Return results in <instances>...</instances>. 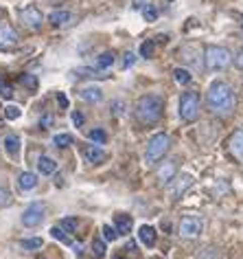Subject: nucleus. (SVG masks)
Here are the masks:
<instances>
[{
	"label": "nucleus",
	"instance_id": "nucleus-20",
	"mask_svg": "<svg viewBox=\"0 0 243 259\" xmlns=\"http://www.w3.org/2000/svg\"><path fill=\"white\" fill-rule=\"evenodd\" d=\"M37 169H40L42 176H50V174L57 171V163L50 156H40V160H37Z\"/></svg>",
	"mask_w": 243,
	"mask_h": 259
},
{
	"label": "nucleus",
	"instance_id": "nucleus-42",
	"mask_svg": "<svg viewBox=\"0 0 243 259\" xmlns=\"http://www.w3.org/2000/svg\"><path fill=\"white\" fill-rule=\"evenodd\" d=\"M234 64H236V68L239 70H243V49H241V53L234 57Z\"/></svg>",
	"mask_w": 243,
	"mask_h": 259
},
{
	"label": "nucleus",
	"instance_id": "nucleus-43",
	"mask_svg": "<svg viewBox=\"0 0 243 259\" xmlns=\"http://www.w3.org/2000/svg\"><path fill=\"white\" fill-rule=\"evenodd\" d=\"M241 27H243V16H241Z\"/></svg>",
	"mask_w": 243,
	"mask_h": 259
},
{
	"label": "nucleus",
	"instance_id": "nucleus-11",
	"mask_svg": "<svg viewBox=\"0 0 243 259\" xmlns=\"http://www.w3.org/2000/svg\"><path fill=\"white\" fill-rule=\"evenodd\" d=\"M228 152L236 163L243 165V130H236V132L230 137L228 141Z\"/></svg>",
	"mask_w": 243,
	"mask_h": 259
},
{
	"label": "nucleus",
	"instance_id": "nucleus-10",
	"mask_svg": "<svg viewBox=\"0 0 243 259\" xmlns=\"http://www.w3.org/2000/svg\"><path fill=\"white\" fill-rule=\"evenodd\" d=\"M18 42H20V35L16 33V29L9 24H0V51H14Z\"/></svg>",
	"mask_w": 243,
	"mask_h": 259
},
{
	"label": "nucleus",
	"instance_id": "nucleus-30",
	"mask_svg": "<svg viewBox=\"0 0 243 259\" xmlns=\"http://www.w3.org/2000/svg\"><path fill=\"white\" fill-rule=\"evenodd\" d=\"M20 114H22V110L18 106H7V108H5V119H7V121L20 119Z\"/></svg>",
	"mask_w": 243,
	"mask_h": 259
},
{
	"label": "nucleus",
	"instance_id": "nucleus-46",
	"mask_svg": "<svg viewBox=\"0 0 243 259\" xmlns=\"http://www.w3.org/2000/svg\"><path fill=\"white\" fill-rule=\"evenodd\" d=\"M40 259H44V257H40Z\"/></svg>",
	"mask_w": 243,
	"mask_h": 259
},
{
	"label": "nucleus",
	"instance_id": "nucleus-2",
	"mask_svg": "<svg viewBox=\"0 0 243 259\" xmlns=\"http://www.w3.org/2000/svg\"><path fill=\"white\" fill-rule=\"evenodd\" d=\"M164 114V101L160 95H143L136 101V110H134V116L143 127H151L162 119Z\"/></svg>",
	"mask_w": 243,
	"mask_h": 259
},
{
	"label": "nucleus",
	"instance_id": "nucleus-32",
	"mask_svg": "<svg viewBox=\"0 0 243 259\" xmlns=\"http://www.w3.org/2000/svg\"><path fill=\"white\" fill-rule=\"evenodd\" d=\"M77 224H79V222H77L75 218H64L62 222H59V226H62V229L66 231V233H75V231H77Z\"/></svg>",
	"mask_w": 243,
	"mask_h": 259
},
{
	"label": "nucleus",
	"instance_id": "nucleus-28",
	"mask_svg": "<svg viewBox=\"0 0 243 259\" xmlns=\"http://www.w3.org/2000/svg\"><path fill=\"white\" fill-rule=\"evenodd\" d=\"M92 255L97 257V259H101V257H105V242L101 237H97L92 242Z\"/></svg>",
	"mask_w": 243,
	"mask_h": 259
},
{
	"label": "nucleus",
	"instance_id": "nucleus-37",
	"mask_svg": "<svg viewBox=\"0 0 243 259\" xmlns=\"http://www.w3.org/2000/svg\"><path fill=\"white\" fill-rule=\"evenodd\" d=\"M134 62H136V55H134V53H125L123 55V68L134 66Z\"/></svg>",
	"mask_w": 243,
	"mask_h": 259
},
{
	"label": "nucleus",
	"instance_id": "nucleus-39",
	"mask_svg": "<svg viewBox=\"0 0 243 259\" xmlns=\"http://www.w3.org/2000/svg\"><path fill=\"white\" fill-rule=\"evenodd\" d=\"M84 114H81V112H73V123H75V125L77 127H81V125H84Z\"/></svg>",
	"mask_w": 243,
	"mask_h": 259
},
{
	"label": "nucleus",
	"instance_id": "nucleus-45",
	"mask_svg": "<svg viewBox=\"0 0 243 259\" xmlns=\"http://www.w3.org/2000/svg\"><path fill=\"white\" fill-rule=\"evenodd\" d=\"M116 259H125V257H116Z\"/></svg>",
	"mask_w": 243,
	"mask_h": 259
},
{
	"label": "nucleus",
	"instance_id": "nucleus-33",
	"mask_svg": "<svg viewBox=\"0 0 243 259\" xmlns=\"http://www.w3.org/2000/svg\"><path fill=\"white\" fill-rule=\"evenodd\" d=\"M116 237H118V231L114 229V226L105 224V226H103V239H105V242H114Z\"/></svg>",
	"mask_w": 243,
	"mask_h": 259
},
{
	"label": "nucleus",
	"instance_id": "nucleus-7",
	"mask_svg": "<svg viewBox=\"0 0 243 259\" xmlns=\"http://www.w3.org/2000/svg\"><path fill=\"white\" fill-rule=\"evenodd\" d=\"M44 218H46V204L44 202H33V204H29L27 209H24L22 224L27 226V229H35V226H40L44 222Z\"/></svg>",
	"mask_w": 243,
	"mask_h": 259
},
{
	"label": "nucleus",
	"instance_id": "nucleus-27",
	"mask_svg": "<svg viewBox=\"0 0 243 259\" xmlns=\"http://www.w3.org/2000/svg\"><path fill=\"white\" fill-rule=\"evenodd\" d=\"M20 83H22L24 88H29V90H37V77L31 75V73H24L20 77Z\"/></svg>",
	"mask_w": 243,
	"mask_h": 259
},
{
	"label": "nucleus",
	"instance_id": "nucleus-9",
	"mask_svg": "<svg viewBox=\"0 0 243 259\" xmlns=\"http://www.w3.org/2000/svg\"><path fill=\"white\" fill-rule=\"evenodd\" d=\"M193 183H195V178L191 176V174H180L177 178H173V180H171V187H169L171 200H180L184 193L193 187Z\"/></svg>",
	"mask_w": 243,
	"mask_h": 259
},
{
	"label": "nucleus",
	"instance_id": "nucleus-17",
	"mask_svg": "<svg viewBox=\"0 0 243 259\" xmlns=\"http://www.w3.org/2000/svg\"><path fill=\"white\" fill-rule=\"evenodd\" d=\"M37 174H33V171H22L20 174V178H18V185H20V189L22 191H31V189H35L37 187Z\"/></svg>",
	"mask_w": 243,
	"mask_h": 259
},
{
	"label": "nucleus",
	"instance_id": "nucleus-24",
	"mask_svg": "<svg viewBox=\"0 0 243 259\" xmlns=\"http://www.w3.org/2000/svg\"><path fill=\"white\" fill-rule=\"evenodd\" d=\"M88 137H90V141L92 143H97V145H105L107 143V134L103 132V130H90V134H88Z\"/></svg>",
	"mask_w": 243,
	"mask_h": 259
},
{
	"label": "nucleus",
	"instance_id": "nucleus-3",
	"mask_svg": "<svg viewBox=\"0 0 243 259\" xmlns=\"http://www.w3.org/2000/svg\"><path fill=\"white\" fill-rule=\"evenodd\" d=\"M169 150H171V137L169 134H164V132H160V134H156V137H151L149 143H147L145 160L149 165H156V163H160V160L167 156Z\"/></svg>",
	"mask_w": 243,
	"mask_h": 259
},
{
	"label": "nucleus",
	"instance_id": "nucleus-16",
	"mask_svg": "<svg viewBox=\"0 0 243 259\" xmlns=\"http://www.w3.org/2000/svg\"><path fill=\"white\" fill-rule=\"evenodd\" d=\"M79 97L88 103H99L101 99H103V90L97 88V86H86V88H81Z\"/></svg>",
	"mask_w": 243,
	"mask_h": 259
},
{
	"label": "nucleus",
	"instance_id": "nucleus-8",
	"mask_svg": "<svg viewBox=\"0 0 243 259\" xmlns=\"http://www.w3.org/2000/svg\"><path fill=\"white\" fill-rule=\"evenodd\" d=\"M20 22L29 31H40L42 24H44V16H42V11L37 9L35 5H29V7L20 9Z\"/></svg>",
	"mask_w": 243,
	"mask_h": 259
},
{
	"label": "nucleus",
	"instance_id": "nucleus-41",
	"mask_svg": "<svg viewBox=\"0 0 243 259\" xmlns=\"http://www.w3.org/2000/svg\"><path fill=\"white\" fill-rule=\"evenodd\" d=\"M40 125H42V127H50V125H53V116H50V114H46V116H42Z\"/></svg>",
	"mask_w": 243,
	"mask_h": 259
},
{
	"label": "nucleus",
	"instance_id": "nucleus-34",
	"mask_svg": "<svg viewBox=\"0 0 243 259\" xmlns=\"http://www.w3.org/2000/svg\"><path fill=\"white\" fill-rule=\"evenodd\" d=\"M75 75L77 77H107V75H101V73H97V70H92V68H79V70H75Z\"/></svg>",
	"mask_w": 243,
	"mask_h": 259
},
{
	"label": "nucleus",
	"instance_id": "nucleus-29",
	"mask_svg": "<svg viewBox=\"0 0 243 259\" xmlns=\"http://www.w3.org/2000/svg\"><path fill=\"white\" fill-rule=\"evenodd\" d=\"M42 237H29V239H22V248L27 250H35V248H42Z\"/></svg>",
	"mask_w": 243,
	"mask_h": 259
},
{
	"label": "nucleus",
	"instance_id": "nucleus-5",
	"mask_svg": "<svg viewBox=\"0 0 243 259\" xmlns=\"http://www.w3.org/2000/svg\"><path fill=\"white\" fill-rule=\"evenodd\" d=\"M180 116L182 121H195L200 116V93L195 90H189V93L180 95Z\"/></svg>",
	"mask_w": 243,
	"mask_h": 259
},
{
	"label": "nucleus",
	"instance_id": "nucleus-21",
	"mask_svg": "<svg viewBox=\"0 0 243 259\" xmlns=\"http://www.w3.org/2000/svg\"><path fill=\"white\" fill-rule=\"evenodd\" d=\"M114 60H116V57H114L112 51H105V53H101V55L97 57V68H99V70L110 68L112 64H114Z\"/></svg>",
	"mask_w": 243,
	"mask_h": 259
},
{
	"label": "nucleus",
	"instance_id": "nucleus-12",
	"mask_svg": "<svg viewBox=\"0 0 243 259\" xmlns=\"http://www.w3.org/2000/svg\"><path fill=\"white\" fill-rule=\"evenodd\" d=\"M84 156L88 163H92V165H101L103 160L107 158V154L103 147H99V145H86L84 147Z\"/></svg>",
	"mask_w": 243,
	"mask_h": 259
},
{
	"label": "nucleus",
	"instance_id": "nucleus-23",
	"mask_svg": "<svg viewBox=\"0 0 243 259\" xmlns=\"http://www.w3.org/2000/svg\"><path fill=\"white\" fill-rule=\"evenodd\" d=\"M50 235H53L55 239H59L62 244H66V246H73V239H70V237L66 235V231H64L62 226H53V229H50Z\"/></svg>",
	"mask_w": 243,
	"mask_h": 259
},
{
	"label": "nucleus",
	"instance_id": "nucleus-13",
	"mask_svg": "<svg viewBox=\"0 0 243 259\" xmlns=\"http://www.w3.org/2000/svg\"><path fill=\"white\" fill-rule=\"evenodd\" d=\"M132 226H134V222L127 213H116V218H114V229H116L120 235H130Z\"/></svg>",
	"mask_w": 243,
	"mask_h": 259
},
{
	"label": "nucleus",
	"instance_id": "nucleus-6",
	"mask_svg": "<svg viewBox=\"0 0 243 259\" xmlns=\"http://www.w3.org/2000/svg\"><path fill=\"white\" fill-rule=\"evenodd\" d=\"M204 231V220L195 213H189L180 220V235L182 239H197Z\"/></svg>",
	"mask_w": 243,
	"mask_h": 259
},
{
	"label": "nucleus",
	"instance_id": "nucleus-22",
	"mask_svg": "<svg viewBox=\"0 0 243 259\" xmlns=\"http://www.w3.org/2000/svg\"><path fill=\"white\" fill-rule=\"evenodd\" d=\"M156 53V40H145L140 44V57H145V60H149Z\"/></svg>",
	"mask_w": 243,
	"mask_h": 259
},
{
	"label": "nucleus",
	"instance_id": "nucleus-36",
	"mask_svg": "<svg viewBox=\"0 0 243 259\" xmlns=\"http://www.w3.org/2000/svg\"><path fill=\"white\" fill-rule=\"evenodd\" d=\"M0 97H3V99H11V97H14V88H11L9 83H0Z\"/></svg>",
	"mask_w": 243,
	"mask_h": 259
},
{
	"label": "nucleus",
	"instance_id": "nucleus-25",
	"mask_svg": "<svg viewBox=\"0 0 243 259\" xmlns=\"http://www.w3.org/2000/svg\"><path fill=\"white\" fill-rule=\"evenodd\" d=\"M53 143L64 150V147H70V145H73V137H70V134H55V137H53Z\"/></svg>",
	"mask_w": 243,
	"mask_h": 259
},
{
	"label": "nucleus",
	"instance_id": "nucleus-40",
	"mask_svg": "<svg viewBox=\"0 0 243 259\" xmlns=\"http://www.w3.org/2000/svg\"><path fill=\"white\" fill-rule=\"evenodd\" d=\"M57 103H59V108L66 110L68 108V97L64 95V93H57Z\"/></svg>",
	"mask_w": 243,
	"mask_h": 259
},
{
	"label": "nucleus",
	"instance_id": "nucleus-35",
	"mask_svg": "<svg viewBox=\"0 0 243 259\" xmlns=\"http://www.w3.org/2000/svg\"><path fill=\"white\" fill-rule=\"evenodd\" d=\"M9 204H11V193L0 187V209H5V206H9Z\"/></svg>",
	"mask_w": 243,
	"mask_h": 259
},
{
	"label": "nucleus",
	"instance_id": "nucleus-4",
	"mask_svg": "<svg viewBox=\"0 0 243 259\" xmlns=\"http://www.w3.org/2000/svg\"><path fill=\"white\" fill-rule=\"evenodd\" d=\"M204 64H206L208 70H226L232 64V53L223 47H206Z\"/></svg>",
	"mask_w": 243,
	"mask_h": 259
},
{
	"label": "nucleus",
	"instance_id": "nucleus-26",
	"mask_svg": "<svg viewBox=\"0 0 243 259\" xmlns=\"http://www.w3.org/2000/svg\"><path fill=\"white\" fill-rule=\"evenodd\" d=\"M191 75L189 70H184V68H173V79L177 81V83H191Z\"/></svg>",
	"mask_w": 243,
	"mask_h": 259
},
{
	"label": "nucleus",
	"instance_id": "nucleus-31",
	"mask_svg": "<svg viewBox=\"0 0 243 259\" xmlns=\"http://www.w3.org/2000/svg\"><path fill=\"white\" fill-rule=\"evenodd\" d=\"M143 16H145V20H147V22H156L158 9L153 7V5H145V7H143Z\"/></svg>",
	"mask_w": 243,
	"mask_h": 259
},
{
	"label": "nucleus",
	"instance_id": "nucleus-1",
	"mask_svg": "<svg viewBox=\"0 0 243 259\" xmlns=\"http://www.w3.org/2000/svg\"><path fill=\"white\" fill-rule=\"evenodd\" d=\"M208 110L219 119H230L236 110V97L230 83L217 79L208 86V97H206Z\"/></svg>",
	"mask_w": 243,
	"mask_h": 259
},
{
	"label": "nucleus",
	"instance_id": "nucleus-18",
	"mask_svg": "<svg viewBox=\"0 0 243 259\" xmlns=\"http://www.w3.org/2000/svg\"><path fill=\"white\" fill-rule=\"evenodd\" d=\"M5 152H7L11 158H16L18 154H20V137H16V134L5 137Z\"/></svg>",
	"mask_w": 243,
	"mask_h": 259
},
{
	"label": "nucleus",
	"instance_id": "nucleus-14",
	"mask_svg": "<svg viewBox=\"0 0 243 259\" xmlns=\"http://www.w3.org/2000/svg\"><path fill=\"white\" fill-rule=\"evenodd\" d=\"M73 20H75V16L70 14V11H53V14L48 16V22L53 24V27H68Z\"/></svg>",
	"mask_w": 243,
	"mask_h": 259
},
{
	"label": "nucleus",
	"instance_id": "nucleus-38",
	"mask_svg": "<svg viewBox=\"0 0 243 259\" xmlns=\"http://www.w3.org/2000/svg\"><path fill=\"white\" fill-rule=\"evenodd\" d=\"M123 108H125V103H123V101H114V103H112V114H114V116L123 114Z\"/></svg>",
	"mask_w": 243,
	"mask_h": 259
},
{
	"label": "nucleus",
	"instance_id": "nucleus-44",
	"mask_svg": "<svg viewBox=\"0 0 243 259\" xmlns=\"http://www.w3.org/2000/svg\"><path fill=\"white\" fill-rule=\"evenodd\" d=\"M0 18H3V9H0Z\"/></svg>",
	"mask_w": 243,
	"mask_h": 259
},
{
	"label": "nucleus",
	"instance_id": "nucleus-19",
	"mask_svg": "<svg viewBox=\"0 0 243 259\" xmlns=\"http://www.w3.org/2000/svg\"><path fill=\"white\" fill-rule=\"evenodd\" d=\"M175 176V163H164L162 167L158 169V180H160V185H167L171 183Z\"/></svg>",
	"mask_w": 243,
	"mask_h": 259
},
{
	"label": "nucleus",
	"instance_id": "nucleus-15",
	"mask_svg": "<svg viewBox=\"0 0 243 259\" xmlns=\"http://www.w3.org/2000/svg\"><path fill=\"white\" fill-rule=\"evenodd\" d=\"M138 239L140 242H143L147 248H153V246H156V229H153V226H140L138 229Z\"/></svg>",
	"mask_w": 243,
	"mask_h": 259
}]
</instances>
